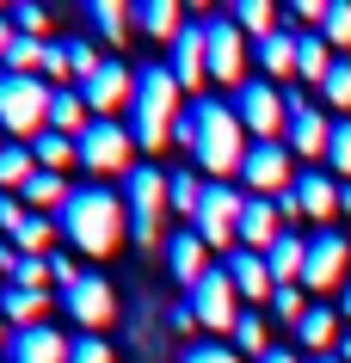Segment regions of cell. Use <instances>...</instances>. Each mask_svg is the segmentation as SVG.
<instances>
[{"label":"cell","mask_w":351,"mask_h":363,"mask_svg":"<svg viewBox=\"0 0 351 363\" xmlns=\"http://www.w3.org/2000/svg\"><path fill=\"white\" fill-rule=\"evenodd\" d=\"M173 142H179V148H191L197 167L216 172V179L240 172L247 148H253V135H247V123L234 117L228 99H191L185 117H179V130H173Z\"/></svg>","instance_id":"1"},{"label":"cell","mask_w":351,"mask_h":363,"mask_svg":"<svg viewBox=\"0 0 351 363\" xmlns=\"http://www.w3.org/2000/svg\"><path fill=\"white\" fill-rule=\"evenodd\" d=\"M56 222H62V240H68L74 252L111 259V252L123 247V234H130V203L87 179V185H74V197H68V210H62Z\"/></svg>","instance_id":"2"},{"label":"cell","mask_w":351,"mask_h":363,"mask_svg":"<svg viewBox=\"0 0 351 363\" xmlns=\"http://www.w3.org/2000/svg\"><path fill=\"white\" fill-rule=\"evenodd\" d=\"M179 74L167 68V62H148V68H136V99H130V135H136L142 148L155 154L173 142L179 117H185V105H179Z\"/></svg>","instance_id":"3"},{"label":"cell","mask_w":351,"mask_h":363,"mask_svg":"<svg viewBox=\"0 0 351 363\" xmlns=\"http://www.w3.org/2000/svg\"><path fill=\"white\" fill-rule=\"evenodd\" d=\"M123 203H130V240L136 247H167L160 240V210H173V172L160 167H130L123 172Z\"/></svg>","instance_id":"4"},{"label":"cell","mask_w":351,"mask_h":363,"mask_svg":"<svg viewBox=\"0 0 351 363\" xmlns=\"http://www.w3.org/2000/svg\"><path fill=\"white\" fill-rule=\"evenodd\" d=\"M50 105H56V86L43 74H13L0 68V130L6 135H31L38 142L50 130Z\"/></svg>","instance_id":"5"},{"label":"cell","mask_w":351,"mask_h":363,"mask_svg":"<svg viewBox=\"0 0 351 363\" xmlns=\"http://www.w3.org/2000/svg\"><path fill=\"white\" fill-rule=\"evenodd\" d=\"M228 105H234V117L247 123L253 142H277V135L290 130V93H277L272 80H247Z\"/></svg>","instance_id":"6"},{"label":"cell","mask_w":351,"mask_h":363,"mask_svg":"<svg viewBox=\"0 0 351 363\" xmlns=\"http://www.w3.org/2000/svg\"><path fill=\"white\" fill-rule=\"evenodd\" d=\"M130 154H136V135H130V123H117V117H93L87 135H80V167L93 172V179L130 172Z\"/></svg>","instance_id":"7"},{"label":"cell","mask_w":351,"mask_h":363,"mask_svg":"<svg viewBox=\"0 0 351 363\" xmlns=\"http://www.w3.org/2000/svg\"><path fill=\"white\" fill-rule=\"evenodd\" d=\"M204 31H210V80H222V86H247V31L228 19V13H216V19H204Z\"/></svg>","instance_id":"8"},{"label":"cell","mask_w":351,"mask_h":363,"mask_svg":"<svg viewBox=\"0 0 351 363\" xmlns=\"http://www.w3.org/2000/svg\"><path fill=\"white\" fill-rule=\"evenodd\" d=\"M185 302H191V314H197V326H204V333H234V326H240V289H234L228 265L210 271V277H204Z\"/></svg>","instance_id":"9"},{"label":"cell","mask_w":351,"mask_h":363,"mask_svg":"<svg viewBox=\"0 0 351 363\" xmlns=\"http://www.w3.org/2000/svg\"><path fill=\"white\" fill-rule=\"evenodd\" d=\"M240 210H247V197L234 191V185H210L204 191V210H197L191 228L204 234V247H240Z\"/></svg>","instance_id":"10"},{"label":"cell","mask_w":351,"mask_h":363,"mask_svg":"<svg viewBox=\"0 0 351 363\" xmlns=\"http://www.w3.org/2000/svg\"><path fill=\"white\" fill-rule=\"evenodd\" d=\"M62 308H68V314H74L87 333H105V326L117 320V289H111V277L80 271V284H74V289H62Z\"/></svg>","instance_id":"11"},{"label":"cell","mask_w":351,"mask_h":363,"mask_svg":"<svg viewBox=\"0 0 351 363\" xmlns=\"http://www.w3.org/2000/svg\"><path fill=\"white\" fill-rule=\"evenodd\" d=\"M345 265H351V240L339 228H321L308 240V271H302V289H314V296H327V289L345 284Z\"/></svg>","instance_id":"12"},{"label":"cell","mask_w":351,"mask_h":363,"mask_svg":"<svg viewBox=\"0 0 351 363\" xmlns=\"http://www.w3.org/2000/svg\"><path fill=\"white\" fill-rule=\"evenodd\" d=\"M240 185L253 197H284L290 191V148L284 142H253L240 160Z\"/></svg>","instance_id":"13"},{"label":"cell","mask_w":351,"mask_h":363,"mask_svg":"<svg viewBox=\"0 0 351 363\" xmlns=\"http://www.w3.org/2000/svg\"><path fill=\"white\" fill-rule=\"evenodd\" d=\"M290 154H308V160H327V142H333V117L321 105H308L302 93H290Z\"/></svg>","instance_id":"14"},{"label":"cell","mask_w":351,"mask_h":363,"mask_svg":"<svg viewBox=\"0 0 351 363\" xmlns=\"http://www.w3.org/2000/svg\"><path fill=\"white\" fill-rule=\"evenodd\" d=\"M80 99L93 105V117H111L117 105H130V99H136V68H123L117 56H105V68L80 86Z\"/></svg>","instance_id":"15"},{"label":"cell","mask_w":351,"mask_h":363,"mask_svg":"<svg viewBox=\"0 0 351 363\" xmlns=\"http://www.w3.org/2000/svg\"><path fill=\"white\" fill-rule=\"evenodd\" d=\"M167 68H173L179 86H191V93L210 80V31H204V19H191V25L173 38V62H167Z\"/></svg>","instance_id":"16"},{"label":"cell","mask_w":351,"mask_h":363,"mask_svg":"<svg viewBox=\"0 0 351 363\" xmlns=\"http://www.w3.org/2000/svg\"><path fill=\"white\" fill-rule=\"evenodd\" d=\"M290 197H296V210L302 216H314V222H333V216L345 210V185H339V179H333V172H302V179H296L290 185Z\"/></svg>","instance_id":"17"},{"label":"cell","mask_w":351,"mask_h":363,"mask_svg":"<svg viewBox=\"0 0 351 363\" xmlns=\"http://www.w3.org/2000/svg\"><path fill=\"white\" fill-rule=\"evenodd\" d=\"M284 210H277V197H247V210H240V247L247 252H272L284 240Z\"/></svg>","instance_id":"18"},{"label":"cell","mask_w":351,"mask_h":363,"mask_svg":"<svg viewBox=\"0 0 351 363\" xmlns=\"http://www.w3.org/2000/svg\"><path fill=\"white\" fill-rule=\"evenodd\" d=\"M167 265H173V277L185 284V296H191L204 277H210V247H204V234L197 228H179V234H167Z\"/></svg>","instance_id":"19"},{"label":"cell","mask_w":351,"mask_h":363,"mask_svg":"<svg viewBox=\"0 0 351 363\" xmlns=\"http://www.w3.org/2000/svg\"><path fill=\"white\" fill-rule=\"evenodd\" d=\"M74 339H62L56 326H25L6 339V363H68Z\"/></svg>","instance_id":"20"},{"label":"cell","mask_w":351,"mask_h":363,"mask_svg":"<svg viewBox=\"0 0 351 363\" xmlns=\"http://www.w3.org/2000/svg\"><path fill=\"white\" fill-rule=\"evenodd\" d=\"M253 56H259V80H284L302 68V31L296 25H284V31H272L265 43H253Z\"/></svg>","instance_id":"21"},{"label":"cell","mask_w":351,"mask_h":363,"mask_svg":"<svg viewBox=\"0 0 351 363\" xmlns=\"http://www.w3.org/2000/svg\"><path fill=\"white\" fill-rule=\"evenodd\" d=\"M228 277H234V289H240V302H272L277 296V277H272V265H265V252H228Z\"/></svg>","instance_id":"22"},{"label":"cell","mask_w":351,"mask_h":363,"mask_svg":"<svg viewBox=\"0 0 351 363\" xmlns=\"http://www.w3.org/2000/svg\"><path fill=\"white\" fill-rule=\"evenodd\" d=\"M43 308H50V289H19V284H0V320L25 333V326H50L43 320Z\"/></svg>","instance_id":"23"},{"label":"cell","mask_w":351,"mask_h":363,"mask_svg":"<svg viewBox=\"0 0 351 363\" xmlns=\"http://www.w3.org/2000/svg\"><path fill=\"white\" fill-rule=\"evenodd\" d=\"M296 339H302V351H314V357H333V345H339V308L314 302L308 314L296 320Z\"/></svg>","instance_id":"24"},{"label":"cell","mask_w":351,"mask_h":363,"mask_svg":"<svg viewBox=\"0 0 351 363\" xmlns=\"http://www.w3.org/2000/svg\"><path fill=\"white\" fill-rule=\"evenodd\" d=\"M87 25H93V38H99V43L123 50L130 25H136V6H123V0H93V6H87Z\"/></svg>","instance_id":"25"},{"label":"cell","mask_w":351,"mask_h":363,"mask_svg":"<svg viewBox=\"0 0 351 363\" xmlns=\"http://www.w3.org/2000/svg\"><path fill=\"white\" fill-rule=\"evenodd\" d=\"M87 123H93V105L80 99V86H56V105H50V130L56 135H87Z\"/></svg>","instance_id":"26"},{"label":"cell","mask_w":351,"mask_h":363,"mask_svg":"<svg viewBox=\"0 0 351 363\" xmlns=\"http://www.w3.org/2000/svg\"><path fill=\"white\" fill-rule=\"evenodd\" d=\"M265 265H272L277 289H284V284H302V271H308V240H302V234H284V240L265 252Z\"/></svg>","instance_id":"27"},{"label":"cell","mask_w":351,"mask_h":363,"mask_svg":"<svg viewBox=\"0 0 351 363\" xmlns=\"http://www.w3.org/2000/svg\"><path fill=\"white\" fill-rule=\"evenodd\" d=\"M136 31H142V38H167V43H173L179 31H185V13H179L173 0H142V6H136Z\"/></svg>","instance_id":"28"},{"label":"cell","mask_w":351,"mask_h":363,"mask_svg":"<svg viewBox=\"0 0 351 363\" xmlns=\"http://www.w3.org/2000/svg\"><path fill=\"white\" fill-rule=\"evenodd\" d=\"M228 19L240 25V31H247L253 43H265L272 31H284V19H277V6H272V0H240V6H228Z\"/></svg>","instance_id":"29"},{"label":"cell","mask_w":351,"mask_h":363,"mask_svg":"<svg viewBox=\"0 0 351 363\" xmlns=\"http://www.w3.org/2000/svg\"><path fill=\"white\" fill-rule=\"evenodd\" d=\"M31 172H38V154L25 142H0V191H25Z\"/></svg>","instance_id":"30"},{"label":"cell","mask_w":351,"mask_h":363,"mask_svg":"<svg viewBox=\"0 0 351 363\" xmlns=\"http://www.w3.org/2000/svg\"><path fill=\"white\" fill-rule=\"evenodd\" d=\"M31 154H38V167H43V172H68V167L80 160V142H74V135H56V130H43L38 142H31Z\"/></svg>","instance_id":"31"},{"label":"cell","mask_w":351,"mask_h":363,"mask_svg":"<svg viewBox=\"0 0 351 363\" xmlns=\"http://www.w3.org/2000/svg\"><path fill=\"white\" fill-rule=\"evenodd\" d=\"M56 234H62V222H56V216H31V222H25V228L13 234V247H19L25 259H50Z\"/></svg>","instance_id":"32"},{"label":"cell","mask_w":351,"mask_h":363,"mask_svg":"<svg viewBox=\"0 0 351 363\" xmlns=\"http://www.w3.org/2000/svg\"><path fill=\"white\" fill-rule=\"evenodd\" d=\"M204 191H210V185H204V179H197L191 167H179V172H173V210L185 216V228H191V222H197V210H204Z\"/></svg>","instance_id":"33"},{"label":"cell","mask_w":351,"mask_h":363,"mask_svg":"<svg viewBox=\"0 0 351 363\" xmlns=\"http://www.w3.org/2000/svg\"><path fill=\"white\" fill-rule=\"evenodd\" d=\"M43 56H50V43L13 31V50H6V68H13V74H43Z\"/></svg>","instance_id":"34"},{"label":"cell","mask_w":351,"mask_h":363,"mask_svg":"<svg viewBox=\"0 0 351 363\" xmlns=\"http://www.w3.org/2000/svg\"><path fill=\"white\" fill-rule=\"evenodd\" d=\"M327 167L339 172V185H351V117H333V142H327Z\"/></svg>","instance_id":"35"},{"label":"cell","mask_w":351,"mask_h":363,"mask_svg":"<svg viewBox=\"0 0 351 363\" xmlns=\"http://www.w3.org/2000/svg\"><path fill=\"white\" fill-rule=\"evenodd\" d=\"M228 339H234V351H240V357H265V351H272V345H265V320H259V314H240V326H234Z\"/></svg>","instance_id":"36"},{"label":"cell","mask_w":351,"mask_h":363,"mask_svg":"<svg viewBox=\"0 0 351 363\" xmlns=\"http://www.w3.org/2000/svg\"><path fill=\"white\" fill-rule=\"evenodd\" d=\"M62 56H68V68H74L80 86H87L99 68H105V56H93V43H87V38H68V43H62Z\"/></svg>","instance_id":"37"},{"label":"cell","mask_w":351,"mask_h":363,"mask_svg":"<svg viewBox=\"0 0 351 363\" xmlns=\"http://www.w3.org/2000/svg\"><path fill=\"white\" fill-rule=\"evenodd\" d=\"M321 93H327V105H339V117L351 111V62H345V56L333 62V74L321 80Z\"/></svg>","instance_id":"38"},{"label":"cell","mask_w":351,"mask_h":363,"mask_svg":"<svg viewBox=\"0 0 351 363\" xmlns=\"http://www.w3.org/2000/svg\"><path fill=\"white\" fill-rule=\"evenodd\" d=\"M179 363H240V351H234V345H222V339H191Z\"/></svg>","instance_id":"39"},{"label":"cell","mask_w":351,"mask_h":363,"mask_svg":"<svg viewBox=\"0 0 351 363\" xmlns=\"http://www.w3.org/2000/svg\"><path fill=\"white\" fill-rule=\"evenodd\" d=\"M321 38H327L333 50H351V6H345V0H333V6H327V25H321Z\"/></svg>","instance_id":"40"},{"label":"cell","mask_w":351,"mask_h":363,"mask_svg":"<svg viewBox=\"0 0 351 363\" xmlns=\"http://www.w3.org/2000/svg\"><path fill=\"white\" fill-rule=\"evenodd\" d=\"M13 31L43 43V31H50V6H31V0H25V6H13Z\"/></svg>","instance_id":"41"},{"label":"cell","mask_w":351,"mask_h":363,"mask_svg":"<svg viewBox=\"0 0 351 363\" xmlns=\"http://www.w3.org/2000/svg\"><path fill=\"white\" fill-rule=\"evenodd\" d=\"M272 308H277V314H284V320L296 326V320H302V314H308L314 302H308V296H302V284H284V289H277V296H272Z\"/></svg>","instance_id":"42"},{"label":"cell","mask_w":351,"mask_h":363,"mask_svg":"<svg viewBox=\"0 0 351 363\" xmlns=\"http://www.w3.org/2000/svg\"><path fill=\"white\" fill-rule=\"evenodd\" d=\"M68 363H117V357H111V345L99 339V333H80L74 351H68Z\"/></svg>","instance_id":"43"},{"label":"cell","mask_w":351,"mask_h":363,"mask_svg":"<svg viewBox=\"0 0 351 363\" xmlns=\"http://www.w3.org/2000/svg\"><path fill=\"white\" fill-rule=\"evenodd\" d=\"M25 222H31V210H25V197H19V191H0V228H6V234H19Z\"/></svg>","instance_id":"44"},{"label":"cell","mask_w":351,"mask_h":363,"mask_svg":"<svg viewBox=\"0 0 351 363\" xmlns=\"http://www.w3.org/2000/svg\"><path fill=\"white\" fill-rule=\"evenodd\" d=\"M43 80H50V86H68V80H74V68H68V56H62V43H50V56H43Z\"/></svg>","instance_id":"45"},{"label":"cell","mask_w":351,"mask_h":363,"mask_svg":"<svg viewBox=\"0 0 351 363\" xmlns=\"http://www.w3.org/2000/svg\"><path fill=\"white\" fill-rule=\"evenodd\" d=\"M173 326H179V333H191V326H197V314H191V302H179V308H173Z\"/></svg>","instance_id":"46"},{"label":"cell","mask_w":351,"mask_h":363,"mask_svg":"<svg viewBox=\"0 0 351 363\" xmlns=\"http://www.w3.org/2000/svg\"><path fill=\"white\" fill-rule=\"evenodd\" d=\"M6 50H13V19H0V62H6Z\"/></svg>","instance_id":"47"},{"label":"cell","mask_w":351,"mask_h":363,"mask_svg":"<svg viewBox=\"0 0 351 363\" xmlns=\"http://www.w3.org/2000/svg\"><path fill=\"white\" fill-rule=\"evenodd\" d=\"M339 314H345V320H351V284L339 289Z\"/></svg>","instance_id":"48"},{"label":"cell","mask_w":351,"mask_h":363,"mask_svg":"<svg viewBox=\"0 0 351 363\" xmlns=\"http://www.w3.org/2000/svg\"><path fill=\"white\" fill-rule=\"evenodd\" d=\"M259 363H296V357H290V351H265Z\"/></svg>","instance_id":"49"},{"label":"cell","mask_w":351,"mask_h":363,"mask_svg":"<svg viewBox=\"0 0 351 363\" xmlns=\"http://www.w3.org/2000/svg\"><path fill=\"white\" fill-rule=\"evenodd\" d=\"M339 363H351V333H345V339H339Z\"/></svg>","instance_id":"50"},{"label":"cell","mask_w":351,"mask_h":363,"mask_svg":"<svg viewBox=\"0 0 351 363\" xmlns=\"http://www.w3.org/2000/svg\"><path fill=\"white\" fill-rule=\"evenodd\" d=\"M6 339H13V333H6V320H0V345H6Z\"/></svg>","instance_id":"51"},{"label":"cell","mask_w":351,"mask_h":363,"mask_svg":"<svg viewBox=\"0 0 351 363\" xmlns=\"http://www.w3.org/2000/svg\"><path fill=\"white\" fill-rule=\"evenodd\" d=\"M345 216H351V185H345Z\"/></svg>","instance_id":"52"},{"label":"cell","mask_w":351,"mask_h":363,"mask_svg":"<svg viewBox=\"0 0 351 363\" xmlns=\"http://www.w3.org/2000/svg\"><path fill=\"white\" fill-rule=\"evenodd\" d=\"M308 363H339V357H308Z\"/></svg>","instance_id":"53"},{"label":"cell","mask_w":351,"mask_h":363,"mask_svg":"<svg viewBox=\"0 0 351 363\" xmlns=\"http://www.w3.org/2000/svg\"><path fill=\"white\" fill-rule=\"evenodd\" d=\"M0 363H6V357H0Z\"/></svg>","instance_id":"54"}]
</instances>
